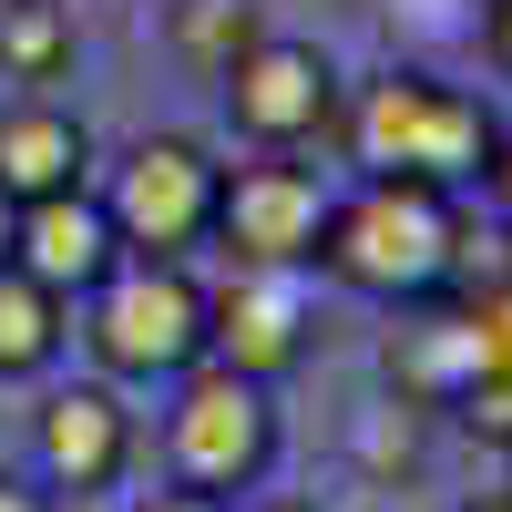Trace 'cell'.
<instances>
[{
  "label": "cell",
  "mask_w": 512,
  "mask_h": 512,
  "mask_svg": "<svg viewBox=\"0 0 512 512\" xmlns=\"http://www.w3.org/2000/svg\"><path fill=\"white\" fill-rule=\"evenodd\" d=\"M472 318H482V349H472V379H461L451 420L482 441H512V297H482Z\"/></svg>",
  "instance_id": "cell-14"
},
{
  "label": "cell",
  "mask_w": 512,
  "mask_h": 512,
  "mask_svg": "<svg viewBox=\"0 0 512 512\" xmlns=\"http://www.w3.org/2000/svg\"><path fill=\"white\" fill-rule=\"evenodd\" d=\"M82 62V31H72V0H0V82L21 93H52Z\"/></svg>",
  "instance_id": "cell-13"
},
{
  "label": "cell",
  "mask_w": 512,
  "mask_h": 512,
  "mask_svg": "<svg viewBox=\"0 0 512 512\" xmlns=\"http://www.w3.org/2000/svg\"><path fill=\"white\" fill-rule=\"evenodd\" d=\"M277 451H287L277 390H256V379H236L216 359L175 379V400H164V472H175L185 492H216V502L267 492Z\"/></svg>",
  "instance_id": "cell-4"
},
{
  "label": "cell",
  "mask_w": 512,
  "mask_h": 512,
  "mask_svg": "<svg viewBox=\"0 0 512 512\" xmlns=\"http://www.w3.org/2000/svg\"><path fill=\"white\" fill-rule=\"evenodd\" d=\"M482 185H492V216L512 226V134H502V154H492V175H482Z\"/></svg>",
  "instance_id": "cell-19"
},
{
  "label": "cell",
  "mask_w": 512,
  "mask_h": 512,
  "mask_svg": "<svg viewBox=\"0 0 512 512\" xmlns=\"http://www.w3.org/2000/svg\"><path fill=\"white\" fill-rule=\"evenodd\" d=\"M205 308H216V369L256 379V390H277V379L308 369V349H318V297H308V277L226 267V287H205Z\"/></svg>",
  "instance_id": "cell-9"
},
{
  "label": "cell",
  "mask_w": 512,
  "mask_h": 512,
  "mask_svg": "<svg viewBox=\"0 0 512 512\" xmlns=\"http://www.w3.org/2000/svg\"><path fill=\"white\" fill-rule=\"evenodd\" d=\"M461 512H512V502H502V492H482V502H461Z\"/></svg>",
  "instance_id": "cell-22"
},
{
  "label": "cell",
  "mask_w": 512,
  "mask_h": 512,
  "mask_svg": "<svg viewBox=\"0 0 512 512\" xmlns=\"http://www.w3.org/2000/svg\"><path fill=\"white\" fill-rule=\"evenodd\" d=\"M328 205L338 185L297 154H256L226 164V195H216V246L226 267H277V277H318V246H328Z\"/></svg>",
  "instance_id": "cell-7"
},
{
  "label": "cell",
  "mask_w": 512,
  "mask_h": 512,
  "mask_svg": "<svg viewBox=\"0 0 512 512\" xmlns=\"http://www.w3.org/2000/svg\"><path fill=\"white\" fill-rule=\"evenodd\" d=\"M461 226H472V195L359 175V185H338V205H328L318 277L349 287V297H369V308H431V297H451Z\"/></svg>",
  "instance_id": "cell-2"
},
{
  "label": "cell",
  "mask_w": 512,
  "mask_h": 512,
  "mask_svg": "<svg viewBox=\"0 0 512 512\" xmlns=\"http://www.w3.org/2000/svg\"><path fill=\"white\" fill-rule=\"evenodd\" d=\"M134 512H236V502H216V492H185V482H164V492H144Z\"/></svg>",
  "instance_id": "cell-16"
},
{
  "label": "cell",
  "mask_w": 512,
  "mask_h": 512,
  "mask_svg": "<svg viewBox=\"0 0 512 512\" xmlns=\"http://www.w3.org/2000/svg\"><path fill=\"white\" fill-rule=\"evenodd\" d=\"M502 502H512V441H502Z\"/></svg>",
  "instance_id": "cell-23"
},
{
  "label": "cell",
  "mask_w": 512,
  "mask_h": 512,
  "mask_svg": "<svg viewBox=\"0 0 512 512\" xmlns=\"http://www.w3.org/2000/svg\"><path fill=\"white\" fill-rule=\"evenodd\" d=\"M482 52H492V72L512 82V0H492V11H482Z\"/></svg>",
  "instance_id": "cell-17"
},
{
  "label": "cell",
  "mask_w": 512,
  "mask_h": 512,
  "mask_svg": "<svg viewBox=\"0 0 512 512\" xmlns=\"http://www.w3.org/2000/svg\"><path fill=\"white\" fill-rule=\"evenodd\" d=\"M338 144H349L359 175H390V185H431V195H472L502 154V123L482 93L420 72V62H390L369 72L349 113H338Z\"/></svg>",
  "instance_id": "cell-1"
},
{
  "label": "cell",
  "mask_w": 512,
  "mask_h": 512,
  "mask_svg": "<svg viewBox=\"0 0 512 512\" xmlns=\"http://www.w3.org/2000/svg\"><path fill=\"white\" fill-rule=\"evenodd\" d=\"M246 512H318V502H308V492H256Z\"/></svg>",
  "instance_id": "cell-20"
},
{
  "label": "cell",
  "mask_w": 512,
  "mask_h": 512,
  "mask_svg": "<svg viewBox=\"0 0 512 512\" xmlns=\"http://www.w3.org/2000/svg\"><path fill=\"white\" fill-rule=\"evenodd\" d=\"M216 93H226V134L246 154H308V144L338 134V113H349L338 62L318 52V41H297V31H256L226 62Z\"/></svg>",
  "instance_id": "cell-6"
},
{
  "label": "cell",
  "mask_w": 512,
  "mask_h": 512,
  "mask_svg": "<svg viewBox=\"0 0 512 512\" xmlns=\"http://www.w3.org/2000/svg\"><path fill=\"white\" fill-rule=\"evenodd\" d=\"M0 512H62L41 482H21V472H0Z\"/></svg>",
  "instance_id": "cell-18"
},
{
  "label": "cell",
  "mask_w": 512,
  "mask_h": 512,
  "mask_svg": "<svg viewBox=\"0 0 512 512\" xmlns=\"http://www.w3.org/2000/svg\"><path fill=\"white\" fill-rule=\"evenodd\" d=\"M134 451H144V420H134V400H123L113 379H62V390H41V410H31V482L52 502L113 492L134 472Z\"/></svg>",
  "instance_id": "cell-8"
},
{
  "label": "cell",
  "mask_w": 512,
  "mask_h": 512,
  "mask_svg": "<svg viewBox=\"0 0 512 512\" xmlns=\"http://www.w3.org/2000/svg\"><path fill=\"white\" fill-rule=\"evenodd\" d=\"M103 216L123 236V256H195L216 246V195H226V164L205 134H134L103 175Z\"/></svg>",
  "instance_id": "cell-5"
},
{
  "label": "cell",
  "mask_w": 512,
  "mask_h": 512,
  "mask_svg": "<svg viewBox=\"0 0 512 512\" xmlns=\"http://www.w3.org/2000/svg\"><path fill=\"white\" fill-rule=\"evenodd\" d=\"M93 123H82L62 93H11L0 103V195L41 205V195H82L93 185Z\"/></svg>",
  "instance_id": "cell-11"
},
{
  "label": "cell",
  "mask_w": 512,
  "mask_h": 512,
  "mask_svg": "<svg viewBox=\"0 0 512 512\" xmlns=\"http://www.w3.org/2000/svg\"><path fill=\"white\" fill-rule=\"evenodd\" d=\"M11 226H21V205H11V195H0V267H11Z\"/></svg>",
  "instance_id": "cell-21"
},
{
  "label": "cell",
  "mask_w": 512,
  "mask_h": 512,
  "mask_svg": "<svg viewBox=\"0 0 512 512\" xmlns=\"http://www.w3.org/2000/svg\"><path fill=\"white\" fill-rule=\"evenodd\" d=\"M62 349H72V297L0 267V379H52Z\"/></svg>",
  "instance_id": "cell-12"
},
{
  "label": "cell",
  "mask_w": 512,
  "mask_h": 512,
  "mask_svg": "<svg viewBox=\"0 0 512 512\" xmlns=\"http://www.w3.org/2000/svg\"><path fill=\"white\" fill-rule=\"evenodd\" d=\"M256 41V21H246V0H185L175 11V52L205 72V82H226V62Z\"/></svg>",
  "instance_id": "cell-15"
},
{
  "label": "cell",
  "mask_w": 512,
  "mask_h": 512,
  "mask_svg": "<svg viewBox=\"0 0 512 512\" xmlns=\"http://www.w3.org/2000/svg\"><path fill=\"white\" fill-rule=\"evenodd\" d=\"M11 267L82 308V297L123 267V236H113V216H103V195L82 185V195H41V205H21V226H11Z\"/></svg>",
  "instance_id": "cell-10"
},
{
  "label": "cell",
  "mask_w": 512,
  "mask_h": 512,
  "mask_svg": "<svg viewBox=\"0 0 512 512\" xmlns=\"http://www.w3.org/2000/svg\"><path fill=\"white\" fill-rule=\"evenodd\" d=\"M72 338L93 349V379L113 390H175L216 359V308H205L195 256H123V267L72 308Z\"/></svg>",
  "instance_id": "cell-3"
}]
</instances>
